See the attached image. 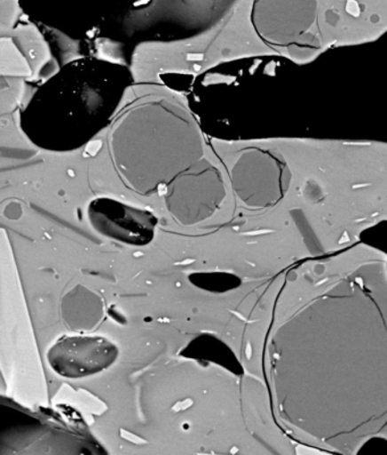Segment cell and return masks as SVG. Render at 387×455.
I'll return each mask as SVG.
<instances>
[{"label":"cell","instance_id":"cell-1","mask_svg":"<svg viewBox=\"0 0 387 455\" xmlns=\"http://www.w3.org/2000/svg\"><path fill=\"white\" fill-rule=\"evenodd\" d=\"M277 421L308 454L387 442V253L365 242L284 272L264 355Z\"/></svg>","mask_w":387,"mask_h":455},{"label":"cell","instance_id":"cell-2","mask_svg":"<svg viewBox=\"0 0 387 455\" xmlns=\"http://www.w3.org/2000/svg\"><path fill=\"white\" fill-rule=\"evenodd\" d=\"M133 83L130 68L115 60H69L36 88L20 112L19 127L39 149L75 152L113 124Z\"/></svg>","mask_w":387,"mask_h":455},{"label":"cell","instance_id":"cell-3","mask_svg":"<svg viewBox=\"0 0 387 455\" xmlns=\"http://www.w3.org/2000/svg\"><path fill=\"white\" fill-rule=\"evenodd\" d=\"M36 26L75 42L172 43L201 34L239 0H18Z\"/></svg>","mask_w":387,"mask_h":455},{"label":"cell","instance_id":"cell-4","mask_svg":"<svg viewBox=\"0 0 387 455\" xmlns=\"http://www.w3.org/2000/svg\"><path fill=\"white\" fill-rule=\"evenodd\" d=\"M203 135L194 114L178 101L145 96L114 119L109 156L124 184L148 196L205 158Z\"/></svg>","mask_w":387,"mask_h":455},{"label":"cell","instance_id":"cell-5","mask_svg":"<svg viewBox=\"0 0 387 455\" xmlns=\"http://www.w3.org/2000/svg\"><path fill=\"white\" fill-rule=\"evenodd\" d=\"M247 22L258 59L304 65L326 52L320 0H248Z\"/></svg>","mask_w":387,"mask_h":455},{"label":"cell","instance_id":"cell-6","mask_svg":"<svg viewBox=\"0 0 387 455\" xmlns=\"http://www.w3.org/2000/svg\"><path fill=\"white\" fill-rule=\"evenodd\" d=\"M227 197L221 170L203 158L165 187L167 210L183 226H194L213 217Z\"/></svg>","mask_w":387,"mask_h":455},{"label":"cell","instance_id":"cell-7","mask_svg":"<svg viewBox=\"0 0 387 455\" xmlns=\"http://www.w3.org/2000/svg\"><path fill=\"white\" fill-rule=\"evenodd\" d=\"M326 51L360 46L387 34V0H320Z\"/></svg>","mask_w":387,"mask_h":455},{"label":"cell","instance_id":"cell-8","mask_svg":"<svg viewBox=\"0 0 387 455\" xmlns=\"http://www.w3.org/2000/svg\"><path fill=\"white\" fill-rule=\"evenodd\" d=\"M87 218L97 234L125 245L144 247L156 235L158 218L152 211L115 198L92 199L87 207Z\"/></svg>","mask_w":387,"mask_h":455},{"label":"cell","instance_id":"cell-9","mask_svg":"<svg viewBox=\"0 0 387 455\" xmlns=\"http://www.w3.org/2000/svg\"><path fill=\"white\" fill-rule=\"evenodd\" d=\"M118 356L117 345L100 336H65L47 352L51 368L67 379L98 375L111 368Z\"/></svg>","mask_w":387,"mask_h":455},{"label":"cell","instance_id":"cell-10","mask_svg":"<svg viewBox=\"0 0 387 455\" xmlns=\"http://www.w3.org/2000/svg\"><path fill=\"white\" fill-rule=\"evenodd\" d=\"M180 355L201 364L217 365L233 376H243L246 373L234 349L214 335L201 334L194 337L182 349Z\"/></svg>","mask_w":387,"mask_h":455},{"label":"cell","instance_id":"cell-11","mask_svg":"<svg viewBox=\"0 0 387 455\" xmlns=\"http://www.w3.org/2000/svg\"><path fill=\"white\" fill-rule=\"evenodd\" d=\"M63 316L69 327L89 331L103 318V302L95 292L77 286L68 292L62 303Z\"/></svg>","mask_w":387,"mask_h":455},{"label":"cell","instance_id":"cell-12","mask_svg":"<svg viewBox=\"0 0 387 455\" xmlns=\"http://www.w3.org/2000/svg\"><path fill=\"white\" fill-rule=\"evenodd\" d=\"M189 282L199 290L213 294H225L242 286L243 280L233 272L203 271L189 275Z\"/></svg>","mask_w":387,"mask_h":455}]
</instances>
